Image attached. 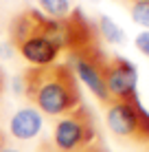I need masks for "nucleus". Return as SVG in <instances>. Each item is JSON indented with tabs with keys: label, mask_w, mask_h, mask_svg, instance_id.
Masks as SVG:
<instances>
[{
	"label": "nucleus",
	"mask_w": 149,
	"mask_h": 152,
	"mask_svg": "<svg viewBox=\"0 0 149 152\" xmlns=\"http://www.w3.org/2000/svg\"><path fill=\"white\" fill-rule=\"evenodd\" d=\"M15 53V44L11 40H0V60H11Z\"/></svg>",
	"instance_id": "obj_14"
},
{
	"label": "nucleus",
	"mask_w": 149,
	"mask_h": 152,
	"mask_svg": "<svg viewBox=\"0 0 149 152\" xmlns=\"http://www.w3.org/2000/svg\"><path fill=\"white\" fill-rule=\"evenodd\" d=\"M27 97L44 117H64L81 106L79 82L68 64L27 71Z\"/></svg>",
	"instance_id": "obj_1"
},
{
	"label": "nucleus",
	"mask_w": 149,
	"mask_h": 152,
	"mask_svg": "<svg viewBox=\"0 0 149 152\" xmlns=\"http://www.w3.org/2000/svg\"><path fill=\"white\" fill-rule=\"evenodd\" d=\"M0 152H22L20 148H15V145H9V143H4L2 139H0Z\"/></svg>",
	"instance_id": "obj_15"
},
{
	"label": "nucleus",
	"mask_w": 149,
	"mask_h": 152,
	"mask_svg": "<svg viewBox=\"0 0 149 152\" xmlns=\"http://www.w3.org/2000/svg\"><path fill=\"white\" fill-rule=\"evenodd\" d=\"M107 57L101 53V49L96 46V42H92L88 46H81L68 53V69L73 71L75 80L81 82L86 88L94 95L99 102L110 104V95L105 91V80H103V66Z\"/></svg>",
	"instance_id": "obj_4"
},
{
	"label": "nucleus",
	"mask_w": 149,
	"mask_h": 152,
	"mask_svg": "<svg viewBox=\"0 0 149 152\" xmlns=\"http://www.w3.org/2000/svg\"><path fill=\"white\" fill-rule=\"evenodd\" d=\"M88 152H105V150H101V148H96V145H94V148H90Z\"/></svg>",
	"instance_id": "obj_17"
},
{
	"label": "nucleus",
	"mask_w": 149,
	"mask_h": 152,
	"mask_svg": "<svg viewBox=\"0 0 149 152\" xmlns=\"http://www.w3.org/2000/svg\"><path fill=\"white\" fill-rule=\"evenodd\" d=\"M2 88H4V73L0 71V93H2Z\"/></svg>",
	"instance_id": "obj_16"
},
{
	"label": "nucleus",
	"mask_w": 149,
	"mask_h": 152,
	"mask_svg": "<svg viewBox=\"0 0 149 152\" xmlns=\"http://www.w3.org/2000/svg\"><path fill=\"white\" fill-rule=\"evenodd\" d=\"M44 124H46L44 115L33 104H27V106H20L11 115V119H9V134L15 141H33L42 134Z\"/></svg>",
	"instance_id": "obj_7"
},
{
	"label": "nucleus",
	"mask_w": 149,
	"mask_h": 152,
	"mask_svg": "<svg viewBox=\"0 0 149 152\" xmlns=\"http://www.w3.org/2000/svg\"><path fill=\"white\" fill-rule=\"evenodd\" d=\"M96 35L103 42L112 44V46L125 44V31H123V27L105 13H101L99 18H96Z\"/></svg>",
	"instance_id": "obj_9"
},
{
	"label": "nucleus",
	"mask_w": 149,
	"mask_h": 152,
	"mask_svg": "<svg viewBox=\"0 0 149 152\" xmlns=\"http://www.w3.org/2000/svg\"><path fill=\"white\" fill-rule=\"evenodd\" d=\"M37 9H29V11H22L20 15H15V20L11 22V40L13 44H20L22 40H27L29 35L37 33Z\"/></svg>",
	"instance_id": "obj_8"
},
{
	"label": "nucleus",
	"mask_w": 149,
	"mask_h": 152,
	"mask_svg": "<svg viewBox=\"0 0 149 152\" xmlns=\"http://www.w3.org/2000/svg\"><path fill=\"white\" fill-rule=\"evenodd\" d=\"M105 124L121 139L149 141V110L138 97L130 102H110L105 108Z\"/></svg>",
	"instance_id": "obj_3"
},
{
	"label": "nucleus",
	"mask_w": 149,
	"mask_h": 152,
	"mask_svg": "<svg viewBox=\"0 0 149 152\" xmlns=\"http://www.w3.org/2000/svg\"><path fill=\"white\" fill-rule=\"evenodd\" d=\"M134 44H136V49L140 51L143 55L149 57V31H140V33L134 38Z\"/></svg>",
	"instance_id": "obj_13"
},
{
	"label": "nucleus",
	"mask_w": 149,
	"mask_h": 152,
	"mask_svg": "<svg viewBox=\"0 0 149 152\" xmlns=\"http://www.w3.org/2000/svg\"><path fill=\"white\" fill-rule=\"evenodd\" d=\"M15 51L20 53L27 64H31L33 69H48V66H55L61 55V51L53 44L46 35L37 33L29 35L27 40H22L20 44H15Z\"/></svg>",
	"instance_id": "obj_6"
},
{
	"label": "nucleus",
	"mask_w": 149,
	"mask_h": 152,
	"mask_svg": "<svg viewBox=\"0 0 149 152\" xmlns=\"http://www.w3.org/2000/svg\"><path fill=\"white\" fill-rule=\"evenodd\" d=\"M130 15L138 27L149 31V0H130Z\"/></svg>",
	"instance_id": "obj_11"
},
{
	"label": "nucleus",
	"mask_w": 149,
	"mask_h": 152,
	"mask_svg": "<svg viewBox=\"0 0 149 152\" xmlns=\"http://www.w3.org/2000/svg\"><path fill=\"white\" fill-rule=\"evenodd\" d=\"M94 119L83 104L77 110L57 117L50 132V143L55 152H88L90 148H94Z\"/></svg>",
	"instance_id": "obj_2"
},
{
	"label": "nucleus",
	"mask_w": 149,
	"mask_h": 152,
	"mask_svg": "<svg viewBox=\"0 0 149 152\" xmlns=\"http://www.w3.org/2000/svg\"><path fill=\"white\" fill-rule=\"evenodd\" d=\"M11 93L15 97H27V73H18L11 77Z\"/></svg>",
	"instance_id": "obj_12"
},
{
	"label": "nucleus",
	"mask_w": 149,
	"mask_h": 152,
	"mask_svg": "<svg viewBox=\"0 0 149 152\" xmlns=\"http://www.w3.org/2000/svg\"><path fill=\"white\" fill-rule=\"evenodd\" d=\"M103 80L110 102H130L138 97V69L127 57H107L103 66Z\"/></svg>",
	"instance_id": "obj_5"
},
{
	"label": "nucleus",
	"mask_w": 149,
	"mask_h": 152,
	"mask_svg": "<svg viewBox=\"0 0 149 152\" xmlns=\"http://www.w3.org/2000/svg\"><path fill=\"white\" fill-rule=\"evenodd\" d=\"M40 7V13H44L46 18L55 20H66L73 13V2L70 0H35Z\"/></svg>",
	"instance_id": "obj_10"
}]
</instances>
